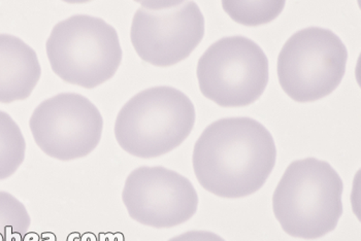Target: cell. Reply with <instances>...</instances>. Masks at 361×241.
Here are the masks:
<instances>
[{"instance_id":"cell-1","label":"cell","mask_w":361,"mask_h":241,"mask_svg":"<svg viewBox=\"0 0 361 241\" xmlns=\"http://www.w3.org/2000/svg\"><path fill=\"white\" fill-rule=\"evenodd\" d=\"M276 160L273 135L262 123L247 117L223 118L209 124L196 140L192 155L200 186L225 199L259 191Z\"/></svg>"},{"instance_id":"cell-2","label":"cell","mask_w":361,"mask_h":241,"mask_svg":"<svg viewBox=\"0 0 361 241\" xmlns=\"http://www.w3.org/2000/svg\"><path fill=\"white\" fill-rule=\"evenodd\" d=\"M343 192L342 178L326 161H293L274 192V214L292 237L318 240L338 226Z\"/></svg>"},{"instance_id":"cell-3","label":"cell","mask_w":361,"mask_h":241,"mask_svg":"<svg viewBox=\"0 0 361 241\" xmlns=\"http://www.w3.org/2000/svg\"><path fill=\"white\" fill-rule=\"evenodd\" d=\"M196 120L195 104L178 89L158 86L140 91L118 113V144L129 155L153 159L180 147Z\"/></svg>"},{"instance_id":"cell-4","label":"cell","mask_w":361,"mask_h":241,"mask_svg":"<svg viewBox=\"0 0 361 241\" xmlns=\"http://www.w3.org/2000/svg\"><path fill=\"white\" fill-rule=\"evenodd\" d=\"M46 51L57 77L85 89L97 88L113 79L123 57L117 30L89 15L71 16L56 24Z\"/></svg>"},{"instance_id":"cell-5","label":"cell","mask_w":361,"mask_h":241,"mask_svg":"<svg viewBox=\"0 0 361 241\" xmlns=\"http://www.w3.org/2000/svg\"><path fill=\"white\" fill-rule=\"evenodd\" d=\"M347 61V47L336 33L307 27L294 33L279 54V82L294 101H318L340 86Z\"/></svg>"},{"instance_id":"cell-6","label":"cell","mask_w":361,"mask_h":241,"mask_svg":"<svg viewBox=\"0 0 361 241\" xmlns=\"http://www.w3.org/2000/svg\"><path fill=\"white\" fill-rule=\"evenodd\" d=\"M200 92L222 107L248 106L269 84V59L253 40L242 35L223 37L198 60Z\"/></svg>"},{"instance_id":"cell-7","label":"cell","mask_w":361,"mask_h":241,"mask_svg":"<svg viewBox=\"0 0 361 241\" xmlns=\"http://www.w3.org/2000/svg\"><path fill=\"white\" fill-rule=\"evenodd\" d=\"M204 37V15L195 1L142 4L130 29L135 52L142 61L156 67L184 61Z\"/></svg>"},{"instance_id":"cell-8","label":"cell","mask_w":361,"mask_h":241,"mask_svg":"<svg viewBox=\"0 0 361 241\" xmlns=\"http://www.w3.org/2000/svg\"><path fill=\"white\" fill-rule=\"evenodd\" d=\"M29 127L37 147L59 161L81 159L99 144L104 118L88 98L60 93L35 107Z\"/></svg>"},{"instance_id":"cell-9","label":"cell","mask_w":361,"mask_h":241,"mask_svg":"<svg viewBox=\"0 0 361 241\" xmlns=\"http://www.w3.org/2000/svg\"><path fill=\"white\" fill-rule=\"evenodd\" d=\"M122 200L133 220L157 229L184 224L198 207L197 192L192 183L162 166H142L131 171Z\"/></svg>"},{"instance_id":"cell-10","label":"cell","mask_w":361,"mask_h":241,"mask_svg":"<svg viewBox=\"0 0 361 241\" xmlns=\"http://www.w3.org/2000/svg\"><path fill=\"white\" fill-rule=\"evenodd\" d=\"M41 77L35 51L15 35H0V104L27 99Z\"/></svg>"},{"instance_id":"cell-11","label":"cell","mask_w":361,"mask_h":241,"mask_svg":"<svg viewBox=\"0 0 361 241\" xmlns=\"http://www.w3.org/2000/svg\"><path fill=\"white\" fill-rule=\"evenodd\" d=\"M26 142L19 125L0 111V180L14 175L25 160Z\"/></svg>"},{"instance_id":"cell-12","label":"cell","mask_w":361,"mask_h":241,"mask_svg":"<svg viewBox=\"0 0 361 241\" xmlns=\"http://www.w3.org/2000/svg\"><path fill=\"white\" fill-rule=\"evenodd\" d=\"M30 225L25 205L12 194L0 191V241H24Z\"/></svg>"},{"instance_id":"cell-13","label":"cell","mask_w":361,"mask_h":241,"mask_svg":"<svg viewBox=\"0 0 361 241\" xmlns=\"http://www.w3.org/2000/svg\"><path fill=\"white\" fill-rule=\"evenodd\" d=\"M223 10L244 26L257 27L274 21L283 12L285 1H222Z\"/></svg>"},{"instance_id":"cell-14","label":"cell","mask_w":361,"mask_h":241,"mask_svg":"<svg viewBox=\"0 0 361 241\" xmlns=\"http://www.w3.org/2000/svg\"><path fill=\"white\" fill-rule=\"evenodd\" d=\"M169 241H226L221 236L217 235L211 231L204 230H192L180 234L176 237L171 238Z\"/></svg>"}]
</instances>
